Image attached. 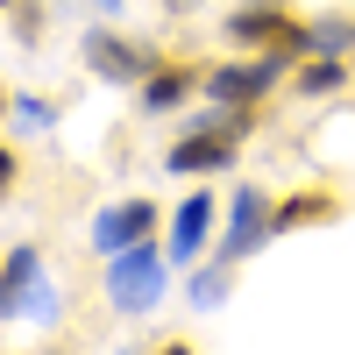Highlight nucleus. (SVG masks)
Returning a JSON list of instances; mask_svg holds the SVG:
<instances>
[{
	"instance_id": "6ab92c4d",
	"label": "nucleus",
	"mask_w": 355,
	"mask_h": 355,
	"mask_svg": "<svg viewBox=\"0 0 355 355\" xmlns=\"http://www.w3.org/2000/svg\"><path fill=\"white\" fill-rule=\"evenodd\" d=\"M0 114H8V93H0Z\"/></svg>"
},
{
	"instance_id": "9d476101",
	"label": "nucleus",
	"mask_w": 355,
	"mask_h": 355,
	"mask_svg": "<svg viewBox=\"0 0 355 355\" xmlns=\"http://www.w3.org/2000/svg\"><path fill=\"white\" fill-rule=\"evenodd\" d=\"M36 284H43V249L36 242H15L8 263H0V320H21L28 299H36Z\"/></svg>"
},
{
	"instance_id": "a211bd4d",
	"label": "nucleus",
	"mask_w": 355,
	"mask_h": 355,
	"mask_svg": "<svg viewBox=\"0 0 355 355\" xmlns=\"http://www.w3.org/2000/svg\"><path fill=\"white\" fill-rule=\"evenodd\" d=\"M114 8H121V0H93V15H114Z\"/></svg>"
},
{
	"instance_id": "aec40b11",
	"label": "nucleus",
	"mask_w": 355,
	"mask_h": 355,
	"mask_svg": "<svg viewBox=\"0 0 355 355\" xmlns=\"http://www.w3.org/2000/svg\"><path fill=\"white\" fill-rule=\"evenodd\" d=\"M0 8H15V0H0Z\"/></svg>"
},
{
	"instance_id": "1a4fd4ad",
	"label": "nucleus",
	"mask_w": 355,
	"mask_h": 355,
	"mask_svg": "<svg viewBox=\"0 0 355 355\" xmlns=\"http://www.w3.org/2000/svg\"><path fill=\"white\" fill-rule=\"evenodd\" d=\"M199 78H206L199 64H178V57H164V64L135 85V107H142V114H178V107L199 93Z\"/></svg>"
},
{
	"instance_id": "9b49d317",
	"label": "nucleus",
	"mask_w": 355,
	"mask_h": 355,
	"mask_svg": "<svg viewBox=\"0 0 355 355\" xmlns=\"http://www.w3.org/2000/svg\"><path fill=\"white\" fill-rule=\"evenodd\" d=\"M348 214V199L327 185H306V192H277V234H299V227H327Z\"/></svg>"
},
{
	"instance_id": "ddd939ff",
	"label": "nucleus",
	"mask_w": 355,
	"mask_h": 355,
	"mask_svg": "<svg viewBox=\"0 0 355 355\" xmlns=\"http://www.w3.org/2000/svg\"><path fill=\"white\" fill-rule=\"evenodd\" d=\"M355 50V15H306V57H348Z\"/></svg>"
},
{
	"instance_id": "dca6fc26",
	"label": "nucleus",
	"mask_w": 355,
	"mask_h": 355,
	"mask_svg": "<svg viewBox=\"0 0 355 355\" xmlns=\"http://www.w3.org/2000/svg\"><path fill=\"white\" fill-rule=\"evenodd\" d=\"M15 43H43V8H36V0H15Z\"/></svg>"
},
{
	"instance_id": "4468645a",
	"label": "nucleus",
	"mask_w": 355,
	"mask_h": 355,
	"mask_svg": "<svg viewBox=\"0 0 355 355\" xmlns=\"http://www.w3.org/2000/svg\"><path fill=\"white\" fill-rule=\"evenodd\" d=\"M8 128L15 135H50L57 128V100H8Z\"/></svg>"
},
{
	"instance_id": "f8f14e48",
	"label": "nucleus",
	"mask_w": 355,
	"mask_h": 355,
	"mask_svg": "<svg viewBox=\"0 0 355 355\" xmlns=\"http://www.w3.org/2000/svg\"><path fill=\"white\" fill-rule=\"evenodd\" d=\"M348 85V57H299L291 64V93L299 100H334Z\"/></svg>"
},
{
	"instance_id": "39448f33",
	"label": "nucleus",
	"mask_w": 355,
	"mask_h": 355,
	"mask_svg": "<svg viewBox=\"0 0 355 355\" xmlns=\"http://www.w3.org/2000/svg\"><path fill=\"white\" fill-rule=\"evenodd\" d=\"M270 234H277V192H263V185H234V199H227V227H220L214 256L249 263L263 242H270Z\"/></svg>"
},
{
	"instance_id": "20e7f679",
	"label": "nucleus",
	"mask_w": 355,
	"mask_h": 355,
	"mask_svg": "<svg viewBox=\"0 0 355 355\" xmlns=\"http://www.w3.org/2000/svg\"><path fill=\"white\" fill-rule=\"evenodd\" d=\"M78 57H85V71H93L100 85H142L157 64H164V50L157 43H142V36H121L107 15L78 36Z\"/></svg>"
},
{
	"instance_id": "2eb2a0df",
	"label": "nucleus",
	"mask_w": 355,
	"mask_h": 355,
	"mask_svg": "<svg viewBox=\"0 0 355 355\" xmlns=\"http://www.w3.org/2000/svg\"><path fill=\"white\" fill-rule=\"evenodd\" d=\"M227 270H234L227 256H214V270H199V263H192V306H199V313H214V306L227 299Z\"/></svg>"
},
{
	"instance_id": "7ed1b4c3",
	"label": "nucleus",
	"mask_w": 355,
	"mask_h": 355,
	"mask_svg": "<svg viewBox=\"0 0 355 355\" xmlns=\"http://www.w3.org/2000/svg\"><path fill=\"white\" fill-rule=\"evenodd\" d=\"M220 36L234 50H284L291 64L306 57V15L291 0H242V8L220 15Z\"/></svg>"
},
{
	"instance_id": "423d86ee",
	"label": "nucleus",
	"mask_w": 355,
	"mask_h": 355,
	"mask_svg": "<svg viewBox=\"0 0 355 355\" xmlns=\"http://www.w3.org/2000/svg\"><path fill=\"white\" fill-rule=\"evenodd\" d=\"M157 199L150 192H128V199H107L100 214H93V256L107 263V256H121V249H135V242H150L157 234Z\"/></svg>"
},
{
	"instance_id": "f03ea898",
	"label": "nucleus",
	"mask_w": 355,
	"mask_h": 355,
	"mask_svg": "<svg viewBox=\"0 0 355 355\" xmlns=\"http://www.w3.org/2000/svg\"><path fill=\"white\" fill-rule=\"evenodd\" d=\"M277 85H291V57L249 50V57H227V64H206L199 93H206V107H263Z\"/></svg>"
},
{
	"instance_id": "0eeeda50",
	"label": "nucleus",
	"mask_w": 355,
	"mask_h": 355,
	"mask_svg": "<svg viewBox=\"0 0 355 355\" xmlns=\"http://www.w3.org/2000/svg\"><path fill=\"white\" fill-rule=\"evenodd\" d=\"M234 157H242V142L227 128H214V121H199L192 135H178L164 150V171L171 178H220V171H234Z\"/></svg>"
},
{
	"instance_id": "6e6552de",
	"label": "nucleus",
	"mask_w": 355,
	"mask_h": 355,
	"mask_svg": "<svg viewBox=\"0 0 355 355\" xmlns=\"http://www.w3.org/2000/svg\"><path fill=\"white\" fill-rule=\"evenodd\" d=\"M214 234H220V206H214V192H185V199H178V214H171V242H164V256L178 263V270H192Z\"/></svg>"
},
{
	"instance_id": "f3484780",
	"label": "nucleus",
	"mask_w": 355,
	"mask_h": 355,
	"mask_svg": "<svg viewBox=\"0 0 355 355\" xmlns=\"http://www.w3.org/2000/svg\"><path fill=\"white\" fill-rule=\"evenodd\" d=\"M21 192V150H15V142H0V206H8Z\"/></svg>"
},
{
	"instance_id": "f257e3e1",
	"label": "nucleus",
	"mask_w": 355,
	"mask_h": 355,
	"mask_svg": "<svg viewBox=\"0 0 355 355\" xmlns=\"http://www.w3.org/2000/svg\"><path fill=\"white\" fill-rule=\"evenodd\" d=\"M171 270H178V263L157 249V234H150V242H135V249H121V256H107V306L128 313V320L157 313L164 291H171Z\"/></svg>"
}]
</instances>
